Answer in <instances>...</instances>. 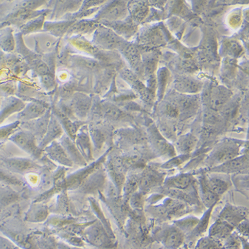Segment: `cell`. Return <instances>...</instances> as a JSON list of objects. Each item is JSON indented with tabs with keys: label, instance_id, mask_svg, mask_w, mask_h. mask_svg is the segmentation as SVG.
<instances>
[{
	"label": "cell",
	"instance_id": "6da1fadb",
	"mask_svg": "<svg viewBox=\"0 0 249 249\" xmlns=\"http://www.w3.org/2000/svg\"><path fill=\"white\" fill-rule=\"evenodd\" d=\"M124 41L110 27L99 25L94 32L92 44L98 49L112 50L120 49Z\"/></svg>",
	"mask_w": 249,
	"mask_h": 249
},
{
	"label": "cell",
	"instance_id": "7a4b0ae2",
	"mask_svg": "<svg viewBox=\"0 0 249 249\" xmlns=\"http://www.w3.org/2000/svg\"><path fill=\"white\" fill-rule=\"evenodd\" d=\"M10 139L21 150L30 154L36 159H41L43 158V150L39 148V143L34 134L29 131L23 130L16 132Z\"/></svg>",
	"mask_w": 249,
	"mask_h": 249
},
{
	"label": "cell",
	"instance_id": "3957f363",
	"mask_svg": "<svg viewBox=\"0 0 249 249\" xmlns=\"http://www.w3.org/2000/svg\"><path fill=\"white\" fill-rule=\"evenodd\" d=\"M92 99L83 92H77L71 97L67 107L78 121H83L88 116L92 107Z\"/></svg>",
	"mask_w": 249,
	"mask_h": 249
},
{
	"label": "cell",
	"instance_id": "277c9868",
	"mask_svg": "<svg viewBox=\"0 0 249 249\" xmlns=\"http://www.w3.org/2000/svg\"><path fill=\"white\" fill-rule=\"evenodd\" d=\"M239 154V147L234 143H227L218 147L211 154L208 163L211 167L217 166L238 157Z\"/></svg>",
	"mask_w": 249,
	"mask_h": 249
},
{
	"label": "cell",
	"instance_id": "5b68a950",
	"mask_svg": "<svg viewBox=\"0 0 249 249\" xmlns=\"http://www.w3.org/2000/svg\"><path fill=\"white\" fill-rule=\"evenodd\" d=\"M157 239L167 249H179L185 239L184 232L178 227H166L157 234Z\"/></svg>",
	"mask_w": 249,
	"mask_h": 249
},
{
	"label": "cell",
	"instance_id": "8992f818",
	"mask_svg": "<svg viewBox=\"0 0 249 249\" xmlns=\"http://www.w3.org/2000/svg\"><path fill=\"white\" fill-rule=\"evenodd\" d=\"M126 5L123 1H113L100 11L95 19L104 22L118 21L126 15Z\"/></svg>",
	"mask_w": 249,
	"mask_h": 249
},
{
	"label": "cell",
	"instance_id": "52a82bcc",
	"mask_svg": "<svg viewBox=\"0 0 249 249\" xmlns=\"http://www.w3.org/2000/svg\"><path fill=\"white\" fill-rule=\"evenodd\" d=\"M248 209L244 207L227 204L220 213L219 219L223 220L234 229L248 218Z\"/></svg>",
	"mask_w": 249,
	"mask_h": 249
},
{
	"label": "cell",
	"instance_id": "ba28073f",
	"mask_svg": "<svg viewBox=\"0 0 249 249\" xmlns=\"http://www.w3.org/2000/svg\"><path fill=\"white\" fill-rule=\"evenodd\" d=\"M52 114L55 116L56 119L61 125L63 130L66 132V134L72 141H75L76 137L80 128L83 126L84 124L80 121H72L65 113H63L58 107H53L52 109Z\"/></svg>",
	"mask_w": 249,
	"mask_h": 249
},
{
	"label": "cell",
	"instance_id": "9c48e42d",
	"mask_svg": "<svg viewBox=\"0 0 249 249\" xmlns=\"http://www.w3.org/2000/svg\"><path fill=\"white\" fill-rule=\"evenodd\" d=\"M51 115H52V110H49L47 113L41 116L39 119L34 120V121L25 122L22 125L24 130L29 131L31 133L34 134L38 143L41 142L45 134H46L47 127L50 123Z\"/></svg>",
	"mask_w": 249,
	"mask_h": 249
},
{
	"label": "cell",
	"instance_id": "30bf717a",
	"mask_svg": "<svg viewBox=\"0 0 249 249\" xmlns=\"http://www.w3.org/2000/svg\"><path fill=\"white\" fill-rule=\"evenodd\" d=\"M49 110L50 108L47 104L37 101H32L25 105V108L19 112L18 119L21 123L34 121L45 115Z\"/></svg>",
	"mask_w": 249,
	"mask_h": 249
},
{
	"label": "cell",
	"instance_id": "8fae6325",
	"mask_svg": "<svg viewBox=\"0 0 249 249\" xmlns=\"http://www.w3.org/2000/svg\"><path fill=\"white\" fill-rule=\"evenodd\" d=\"M3 163L8 170L20 174L35 172L41 168L37 163L27 158H8L3 160Z\"/></svg>",
	"mask_w": 249,
	"mask_h": 249
},
{
	"label": "cell",
	"instance_id": "7c38bea8",
	"mask_svg": "<svg viewBox=\"0 0 249 249\" xmlns=\"http://www.w3.org/2000/svg\"><path fill=\"white\" fill-rule=\"evenodd\" d=\"M249 167V158L247 156H238L231 160L210 169V172L221 174H235L247 170Z\"/></svg>",
	"mask_w": 249,
	"mask_h": 249
},
{
	"label": "cell",
	"instance_id": "4fadbf2b",
	"mask_svg": "<svg viewBox=\"0 0 249 249\" xmlns=\"http://www.w3.org/2000/svg\"><path fill=\"white\" fill-rule=\"evenodd\" d=\"M47 157L50 158L53 161L59 163V164L64 166L72 167L73 163L69 156L67 155L66 151L62 146L61 143L57 141L53 142L43 150Z\"/></svg>",
	"mask_w": 249,
	"mask_h": 249
},
{
	"label": "cell",
	"instance_id": "5bb4252c",
	"mask_svg": "<svg viewBox=\"0 0 249 249\" xmlns=\"http://www.w3.org/2000/svg\"><path fill=\"white\" fill-rule=\"evenodd\" d=\"M63 132H64V130L62 128L61 125L60 124L59 121L52 112L46 134L42 141L39 143V148L42 150H44L53 142L56 141V140L61 138L64 135Z\"/></svg>",
	"mask_w": 249,
	"mask_h": 249
},
{
	"label": "cell",
	"instance_id": "9a60e30c",
	"mask_svg": "<svg viewBox=\"0 0 249 249\" xmlns=\"http://www.w3.org/2000/svg\"><path fill=\"white\" fill-rule=\"evenodd\" d=\"M99 21L96 19H83L74 21L70 27L67 36L69 37L74 36H84L85 35L92 34L99 27Z\"/></svg>",
	"mask_w": 249,
	"mask_h": 249
},
{
	"label": "cell",
	"instance_id": "2e32d148",
	"mask_svg": "<svg viewBox=\"0 0 249 249\" xmlns=\"http://www.w3.org/2000/svg\"><path fill=\"white\" fill-rule=\"evenodd\" d=\"M78 150L81 152V155L85 158V161L91 160L92 158L91 142L89 130H85V126L80 128L74 141Z\"/></svg>",
	"mask_w": 249,
	"mask_h": 249
},
{
	"label": "cell",
	"instance_id": "e0dca14e",
	"mask_svg": "<svg viewBox=\"0 0 249 249\" xmlns=\"http://www.w3.org/2000/svg\"><path fill=\"white\" fill-rule=\"evenodd\" d=\"M234 228L223 220L218 219L211 226L209 235L213 239L223 243L234 232Z\"/></svg>",
	"mask_w": 249,
	"mask_h": 249
},
{
	"label": "cell",
	"instance_id": "ac0fdd59",
	"mask_svg": "<svg viewBox=\"0 0 249 249\" xmlns=\"http://www.w3.org/2000/svg\"><path fill=\"white\" fill-rule=\"evenodd\" d=\"M73 23V21L65 19L61 21H45L43 30L54 37H61L67 35Z\"/></svg>",
	"mask_w": 249,
	"mask_h": 249
},
{
	"label": "cell",
	"instance_id": "d6986e66",
	"mask_svg": "<svg viewBox=\"0 0 249 249\" xmlns=\"http://www.w3.org/2000/svg\"><path fill=\"white\" fill-rule=\"evenodd\" d=\"M60 143L66 151L67 155L71 160L72 163L81 165V166L87 165V161H85V158L78 150L75 143L67 134H64L62 136Z\"/></svg>",
	"mask_w": 249,
	"mask_h": 249
},
{
	"label": "cell",
	"instance_id": "ffe728a7",
	"mask_svg": "<svg viewBox=\"0 0 249 249\" xmlns=\"http://www.w3.org/2000/svg\"><path fill=\"white\" fill-rule=\"evenodd\" d=\"M86 236L90 243L95 246L105 247L108 246L110 243L106 232L99 225H93L89 228Z\"/></svg>",
	"mask_w": 249,
	"mask_h": 249
},
{
	"label": "cell",
	"instance_id": "44dd1931",
	"mask_svg": "<svg viewBox=\"0 0 249 249\" xmlns=\"http://www.w3.org/2000/svg\"><path fill=\"white\" fill-rule=\"evenodd\" d=\"M82 1H55L52 18L54 19L65 17L67 14L77 12L81 8Z\"/></svg>",
	"mask_w": 249,
	"mask_h": 249
},
{
	"label": "cell",
	"instance_id": "7402d4cb",
	"mask_svg": "<svg viewBox=\"0 0 249 249\" xmlns=\"http://www.w3.org/2000/svg\"><path fill=\"white\" fill-rule=\"evenodd\" d=\"M25 107V103L21 100L15 97L9 98L3 103L0 111V124L2 123L12 114L21 112Z\"/></svg>",
	"mask_w": 249,
	"mask_h": 249
},
{
	"label": "cell",
	"instance_id": "603a6c76",
	"mask_svg": "<svg viewBox=\"0 0 249 249\" xmlns=\"http://www.w3.org/2000/svg\"><path fill=\"white\" fill-rule=\"evenodd\" d=\"M207 188L217 197H221L230 188L228 181L219 177H207L201 180Z\"/></svg>",
	"mask_w": 249,
	"mask_h": 249
},
{
	"label": "cell",
	"instance_id": "cb8c5ba5",
	"mask_svg": "<svg viewBox=\"0 0 249 249\" xmlns=\"http://www.w3.org/2000/svg\"><path fill=\"white\" fill-rule=\"evenodd\" d=\"M192 183V177L188 174H181L167 178L164 181L165 188L173 190H184Z\"/></svg>",
	"mask_w": 249,
	"mask_h": 249
},
{
	"label": "cell",
	"instance_id": "d4e9b609",
	"mask_svg": "<svg viewBox=\"0 0 249 249\" xmlns=\"http://www.w3.org/2000/svg\"><path fill=\"white\" fill-rule=\"evenodd\" d=\"M4 232L8 237H10L16 244L19 245V247H22L24 249H39L37 247V243L34 241L28 236L25 235L24 234L20 233L13 231L10 230L4 229L3 230Z\"/></svg>",
	"mask_w": 249,
	"mask_h": 249
},
{
	"label": "cell",
	"instance_id": "484cf974",
	"mask_svg": "<svg viewBox=\"0 0 249 249\" xmlns=\"http://www.w3.org/2000/svg\"><path fill=\"white\" fill-rule=\"evenodd\" d=\"M119 50L128 60L132 68L135 69L137 71H140L141 69V56H140L137 49L133 45L126 44L124 42Z\"/></svg>",
	"mask_w": 249,
	"mask_h": 249
},
{
	"label": "cell",
	"instance_id": "4316f807",
	"mask_svg": "<svg viewBox=\"0 0 249 249\" xmlns=\"http://www.w3.org/2000/svg\"><path fill=\"white\" fill-rule=\"evenodd\" d=\"M20 199L19 194L10 185H0V209L5 208Z\"/></svg>",
	"mask_w": 249,
	"mask_h": 249
},
{
	"label": "cell",
	"instance_id": "83f0119b",
	"mask_svg": "<svg viewBox=\"0 0 249 249\" xmlns=\"http://www.w3.org/2000/svg\"><path fill=\"white\" fill-rule=\"evenodd\" d=\"M197 139L196 136L188 134L179 138L176 142V148L181 155H188L195 148Z\"/></svg>",
	"mask_w": 249,
	"mask_h": 249
},
{
	"label": "cell",
	"instance_id": "f1b7e54d",
	"mask_svg": "<svg viewBox=\"0 0 249 249\" xmlns=\"http://www.w3.org/2000/svg\"><path fill=\"white\" fill-rule=\"evenodd\" d=\"M49 13H50V11L46 10L41 16L27 21L21 27V33L23 35H27L39 32V31L42 30L43 25H44L45 21H46L45 19H46L47 16L49 15Z\"/></svg>",
	"mask_w": 249,
	"mask_h": 249
},
{
	"label": "cell",
	"instance_id": "f546056e",
	"mask_svg": "<svg viewBox=\"0 0 249 249\" xmlns=\"http://www.w3.org/2000/svg\"><path fill=\"white\" fill-rule=\"evenodd\" d=\"M100 111L105 117L113 121H120L126 116V113L119 107L109 103H102L100 105Z\"/></svg>",
	"mask_w": 249,
	"mask_h": 249
},
{
	"label": "cell",
	"instance_id": "4dcf8cb0",
	"mask_svg": "<svg viewBox=\"0 0 249 249\" xmlns=\"http://www.w3.org/2000/svg\"><path fill=\"white\" fill-rule=\"evenodd\" d=\"M71 63L78 68L87 71H96L99 67V63L95 60L83 56H72L71 58Z\"/></svg>",
	"mask_w": 249,
	"mask_h": 249
},
{
	"label": "cell",
	"instance_id": "1f68e13d",
	"mask_svg": "<svg viewBox=\"0 0 249 249\" xmlns=\"http://www.w3.org/2000/svg\"><path fill=\"white\" fill-rule=\"evenodd\" d=\"M48 215V210L46 207L36 204L27 213L26 219L32 222H41L47 219Z\"/></svg>",
	"mask_w": 249,
	"mask_h": 249
},
{
	"label": "cell",
	"instance_id": "d6a6232c",
	"mask_svg": "<svg viewBox=\"0 0 249 249\" xmlns=\"http://www.w3.org/2000/svg\"><path fill=\"white\" fill-rule=\"evenodd\" d=\"M201 84L199 82L192 79H183L176 83V88L179 91L194 93L199 91Z\"/></svg>",
	"mask_w": 249,
	"mask_h": 249
},
{
	"label": "cell",
	"instance_id": "836d02e7",
	"mask_svg": "<svg viewBox=\"0 0 249 249\" xmlns=\"http://www.w3.org/2000/svg\"><path fill=\"white\" fill-rule=\"evenodd\" d=\"M161 181L160 176L156 173L150 172L146 173L140 180V186L143 190H150L155 188Z\"/></svg>",
	"mask_w": 249,
	"mask_h": 249
},
{
	"label": "cell",
	"instance_id": "e575fe53",
	"mask_svg": "<svg viewBox=\"0 0 249 249\" xmlns=\"http://www.w3.org/2000/svg\"><path fill=\"white\" fill-rule=\"evenodd\" d=\"M195 249H223V245L221 242L207 236L198 240Z\"/></svg>",
	"mask_w": 249,
	"mask_h": 249
},
{
	"label": "cell",
	"instance_id": "d590c367",
	"mask_svg": "<svg viewBox=\"0 0 249 249\" xmlns=\"http://www.w3.org/2000/svg\"><path fill=\"white\" fill-rule=\"evenodd\" d=\"M0 183L8 185H15V186H21L23 184L22 181L19 178L16 177L8 171L0 168Z\"/></svg>",
	"mask_w": 249,
	"mask_h": 249
},
{
	"label": "cell",
	"instance_id": "8d00e7d4",
	"mask_svg": "<svg viewBox=\"0 0 249 249\" xmlns=\"http://www.w3.org/2000/svg\"><path fill=\"white\" fill-rule=\"evenodd\" d=\"M223 249H242L241 236L237 232H232L225 241L223 242Z\"/></svg>",
	"mask_w": 249,
	"mask_h": 249
},
{
	"label": "cell",
	"instance_id": "74e56055",
	"mask_svg": "<svg viewBox=\"0 0 249 249\" xmlns=\"http://www.w3.org/2000/svg\"><path fill=\"white\" fill-rule=\"evenodd\" d=\"M56 42L57 41L54 39V37L49 34V36H46V38H42V39L38 40L37 44L39 46L38 48L41 52L44 53H47L52 52Z\"/></svg>",
	"mask_w": 249,
	"mask_h": 249
},
{
	"label": "cell",
	"instance_id": "f35d334b",
	"mask_svg": "<svg viewBox=\"0 0 249 249\" xmlns=\"http://www.w3.org/2000/svg\"><path fill=\"white\" fill-rule=\"evenodd\" d=\"M1 47L6 52H12L15 49V39L13 36L12 31H5L0 39Z\"/></svg>",
	"mask_w": 249,
	"mask_h": 249
},
{
	"label": "cell",
	"instance_id": "ab89813d",
	"mask_svg": "<svg viewBox=\"0 0 249 249\" xmlns=\"http://www.w3.org/2000/svg\"><path fill=\"white\" fill-rule=\"evenodd\" d=\"M21 125L19 121L6 125V126L0 127V141H4L7 138H10L16 132Z\"/></svg>",
	"mask_w": 249,
	"mask_h": 249
},
{
	"label": "cell",
	"instance_id": "60d3db41",
	"mask_svg": "<svg viewBox=\"0 0 249 249\" xmlns=\"http://www.w3.org/2000/svg\"><path fill=\"white\" fill-rule=\"evenodd\" d=\"M89 135L90 140L93 142L94 146L96 148L100 149L103 146L104 142L105 141V136L100 129L91 127L89 129Z\"/></svg>",
	"mask_w": 249,
	"mask_h": 249
},
{
	"label": "cell",
	"instance_id": "b9f144b4",
	"mask_svg": "<svg viewBox=\"0 0 249 249\" xmlns=\"http://www.w3.org/2000/svg\"><path fill=\"white\" fill-rule=\"evenodd\" d=\"M40 81L44 88L47 90H53L56 87V81L54 74H45L40 77Z\"/></svg>",
	"mask_w": 249,
	"mask_h": 249
},
{
	"label": "cell",
	"instance_id": "7bdbcfd3",
	"mask_svg": "<svg viewBox=\"0 0 249 249\" xmlns=\"http://www.w3.org/2000/svg\"><path fill=\"white\" fill-rule=\"evenodd\" d=\"M39 249H57V246L50 238L43 237L37 243Z\"/></svg>",
	"mask_w": 249,
	"mask_h": 249
},
{
	"label": "cell",
	"instance_id": "ee69618b",
	"mask_svg": "<svg viewBox=\"0 0 249 249\" xmlns=\"http://www.w3.org/2000/svg\"><path fill=\"white\" fill-rule=\"evenodd\" d=\"M138 185H139V181L138 182L136 178H130V179L127 181L126 185H125V194H126V195L132 194L138 188Z\"/></svg>",
	"mask_w": 249,
	"mask_h": 249
},
{
	"label": "cell",
	"instance_id": "f6af8a7d",
	"mask_svg": "<svg viewBox=\"0 0 249 249\" xmlns=\"http://www.w3.org/2000/svg\"><path fill=\"white\" fill-rule=\"evenodd\" d=\"M238 231V234L243 237H248L249 235V223L248 219L245 220L243 222L240 223L238 226L235 227Z\"/></svg>",
	"mask_w": 249,
	"mask_h": 249
},
{
	"label": "cell",
	"instance_id": "bcb514c9",
	"mask_svg": "<svg viewBox=\"0 0 249 249\" xmlns=\"http://www.w3.org/2000/svg\"><path fill=\"white\" fill-rule=\"evenodd\" d=\"M58 248H59V249H79L75 248H71V247H69L68 246H66V245L63 244L59 245V246H58Z\"/></svg>",
	"mask_w": 249,
	"mask_h": 249
}]
</instances>
